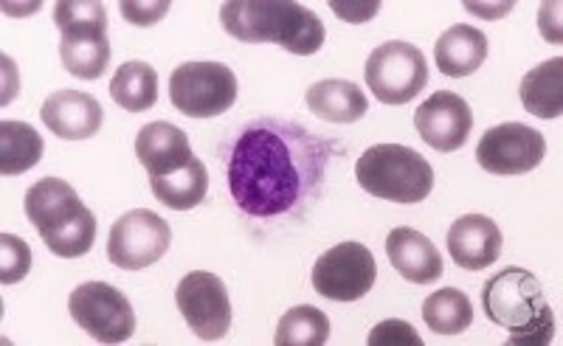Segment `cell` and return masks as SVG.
Returning <instances> with one entry per match:
<instances>
[{"instance_id": "1", "label": "cell", "mask_w": 563, "mask_h": 346, "mask_svg": "<svg viewBox=\"0 0 563 346\" xmlns=\"http://www.w3.org/2000/svg\"><path fill=\"white\" fill-rule=\"evenodd\" d=\"M333 144L285 119H254L225 147V180L254 220H299L319 200Z\"/></svg>"}, {"instance_id": "2", "label": "cell", "mask_w": 563, "mask_h": 346, "mask_svg": "<svg viewBox=\"0 0 563 346\" xmlns=\"http://www.w3.org/2000/svg\"><path fill=\"white\" fill-rule=\"evenodd\" d=\"M220 23L243 43H276L296 57H310L324 45V26L313 9L294 0H231Z\"/></svg>"}, {"instance_id": "3", "label": "cell", "mask_w": 563, "mask_h": 346, "mask_svg": "<svg viewBox=\"0 0 563 346\" xmlns=\"http://www.w3.org/2000/svg\"><path fill=\"white\" fill-rule=\"evenodd\" d=\"M355 178L372 198L391 203H420L434 189V169L420 153L404 144L369 147L355 164Z\"/></svg>"}, {"instance_id": "4", "label": "cell", "mask_w": 563, "mask_h": 346, "mask_svg": "<svg viewBox=\"0 0 563 346\" xmlns=\"http://www.w3.org/2000/svg\"><path fill=\"white\" fill-rule=\"evenodd\" d=\"M169 99L189 119H214L238 102V77L223 63H184L169 77Z\"/></svg>"}, {"instance_id": "5", "label": "cell", "mask_w": 563, "mask_h": 346, "mask_svg": "<svg viewBox=\"0 0 563 346\" xmlns=\"http://www.w3.org/2000/svg\"><path fill=\"white\" fill-rule=\"evenodd\" d=\"M366 85L384 104H409L429 82V63L411 43L391 40L369 54L364 68Z\"/></svg>"}, {"instance_id": "6", "label": "cell", "mask_w": 563, "mask_h": 346, "mask_svg": "<svg viewBox=\"0 0 563 346\" xmlns=\"http://www.w3.org/2000/svg\"><path fill=\"white\" fill-rule=\"evenodd\" d=\"M485 315L505 330H525L552 315L544 290L536 276L525 268H507L496 274L482 290Z\"/></svg>"}, {"instance_id": "7", "label": "cell", "mask_w": 563, "mask_h": 346, "mask_svg": "<svg viewBox=\"0 0 563 346\" xmlns=\"http://www.w3.org/2000/svg\"><path fill=\"white\" fill-rule=\"evenodd\" d=\"M70 319L99 344H122L135 333V313L128 295L108 282L79 284L68 299Z\"/></svg>"}, {"instance_id": "8", "label": "cell", "mask_w": 563, "mask_h": 346, "mask_svg": "<svg viewBox=\"0 0 563 346\" xmlns=\"http://www.w3.org/2000/svg\"><path fill=\"white\" fill-rule=\"evenodd\" d=\"M313 290L330 302H358L378 279L372 250L361 243H339L313 265Z\"/></svg>"}, {"instance_id": "9", "label": "cell", "mask_w": 563, "mask_h": 346, "mask_svg": "<svg viewBox=\"0 0 563 346\" xmlns=\"http://www.w3.org/2000/svg\"><path fill=\"white\" fill-rule=\"evenodd\" d=\"M169 243H173V231L167 220H161L150 209H133L110 228L108 259L122 270L150 268L167 254Z\"/></svg>"}, {"instance_id": "10", "label": "cell", "mask_w": 563, "mask_h": 346, "mask_svg": "<svg viewBox=\"0 0 563 346\" xmlns=\"http://www.w3.org/2000/svg\"><path fill=\"white\" fill-rule=\"evenodd\" d=\"M175 304L200 341H220L231 330V302L223 279L209 270H192L175 290Z\"/></svg>"}, {"instance_id": "11", "label": "cell", "mask_w": 563, "mask_h": 346, "mask_svg": "<svg viewBox=\"0 0 563 346\" xmlns=\"http://www.w3.org/2000/svg\"><path fill=\"white\" fill-rule=\"evenodd\" d=\"M547 138L527 124L490 127L476 147L479 167L490 175H527L544 160Z\"/></svg>"}, {"instance_id": "12", "label": "cell", "mask_w": 563, "mask_h": 346, "mask_svg": "<svg viewBox=\"0 0 563 346\" xmlns=\"http://www.w3.org/2000/svg\"><path fill=\"white\" fill-rule=\"evenodd\" d=\"M415 127L420 138L437 153H456L465 147L471 127H474V113L465 99L451 90H437L434 97L417 108Z\"/></svg>"}, {"instance_id": "13", "label": "cell", "mask_w": 563, "mask_h": 346, "mask_svg": "<svg viewBox=\"0 0 563 346\" xmlns=\"http://www.w3.org/2000/svg\"><path fill=\"white\" fill-rule=\"evenodd\" d=\"M40 119L57 138L85 142L102 130V104L82 90H57L40 108Z\"/></svg>"}, {"instance_id": "14", "label": "cell", "mask_w": 563, "mask_h": 346, "mask_svg": "<svg viewBox=\"0 0 563 346\" xmlns=\"http://www.w3.org/2000/svg\"><path fill=\"white\" fill-rule=\"evenodd\" d=\"M85 212L88 209L79 200L77 189L59 178L37 180L26 192V217L40 231V237H48V234L59 231L63 225L82 217Z\"/></svg>"}, {"instance_id": "15", "label": "cell", "mask_w": 563, "mask_h": 346, "mask_svg": "<svg viewBox=\"0 0 563 346\" xmlns=\"http://www.w3.org/2000/svg\"><path fill=\"white\" fill-rule=\"evenodd\" d=\"M499 225L485 214H465L449 228V250L454 263L465 270H482L501 257Z\"/></svg>"}, {"instance_id": "16", "label": "cell", "mask_w": 563, "mask_h": 346, "mask_svg": "<svg viewBox=\"0 0 563 346\" xmlns=\"http://www.w3.org/2000/svg\"><path fill=\"white\" fill-rule=\"evenodd\" d=\"M386 257H389L391 268L411 284L440 282L442 270H445L437 245L415 228L391 231L386 237Z\"/></svg>"}, {"instance_id": "17", "label": "cell", "mask_w": 563, "mask_h": 346, "mask_svg": "<svg viewBox=\"0 0 563 346\" xmlns=\"http://www.w3.org/2000/svg\"><path fill=\"white\" fill-rule=\"evenodd\" d=\"M135 155H139L141 167L150 172V178L175 172L195 158L192 144L184 130L169 122L144 124L135 135Z\"/></svg>"}, {"instance_id": "18", "label": "cell", "mask_w": 563, "mask_h": 346, "mask_svg": "<svg viewBox=\"0 0 563 346\" xmlns=\"http://www.w3.org/2000/svg\"><path fill=\"white\" fill-rule=\"evenodd\" d=\"M434 59L445 77H471L485 65L487 37L474 26H451L434 45Z\"/></svg>"}, {"instance_id": "19", "label": "cell", "mask_w": 563, "mask_h": 346, "mask_svg": "<svg viewBox=\"0 0 563 346\" xmlns=\"http://www.w3.org/2000/svg\"><path fill=\"white\" fill-rule=\"evenodd\" d=\"M310 113L324 119V122L333 124H352L364 119L366 110H369V99H366L364 90L355 82H346V79H324V82H316L308 90Z\"/></svg>"}, {"instance_id": "20", "label": "cell", "mask_w": 563, "mask_h": 346, "mask_svg": "<svg viewBox=\"0 0 563 346\" xmlns=\"http://www.w3.org/2000/svg\"><path fill=\"white\" fill-rule=\"evenodd\" d=\"M521 104L538 119H558L563 113V59H547L536 65L519 88Z\"/></svg>"}, {"instance_id": "21", "label": "cell", "mask_w": 563, "mask_h": 346, "mask_svg": "<svg viewBox=\"0 0 563 346\" xmlns=\"http://www.w3.org/2000/svg\"><path fill=\"white\" fill-rule=\"evenodd\" d=\"M150 187L164 205H169L175 212H189V209L203 203L206 192H209V172H206L203 160L192 158L175 172L150 178Z\"/></svg>"}, {"instance_id": "22", "label": "cell", "mask_w": 563, "mask_h": 346, "mask_svg": "<svg viewBox=\"0 0 563 346\" xmlns=\"http://www.w3.org/2000/svg\"><path fill=\"white\" fill-rule=\"evenodd\" d=\"M43 158V138L26 122H0V175L14 178L34 169Z\"/></svg>"}, {"instance_id": "23", "label": "cell", "mask_w": 563, "mask_h": 346, "mask_svg": "<svg viewBox=\"0 0 563 346\" xmlns=\"http://www.w3.org/2000/svg\"><path fill=\"white\" fill-rule=\"evenodd\" d=\"M110 97L119 108L130 110V113L150 110L158 102V74H155L153 65L141 63V59L124 63L110 79Z\"/></svg>"}, {"instance_id": "24", "label": "cell", "mask_w": 563, "mask_h": 346, "mask_svg": "<svg viewBox=\"0 0 563 346\" xmlns=\"http://www.w3.org/2000/svg\"><path fill=\"white\" fill-rule=\"evenodd\" d=\"M422 321L431 333L460 335L474 324V308L462 290L442 288L422 302Z\"/></svg>"}, {"instance_id": "25", "label": "cell", "mask_w": 563, "mask_h": 346, "mask_svg": "<svg viewBox=\"0 0 563 346\" xmlns=\"http://www.w3.org/2000/svg\"><path fill=\"white\" fill-rule=\"evenodd\" d=\"M65 71L79 79H99L108 71L110 43L108 34H82V37H63L59 43Z\"/></svg>"}, {"instance_id": "26", "label": "cell", "mask_w": 563, "mask_h": 346, "mask_svg": "<svg viewBox=\"0 0 563 346\" xmlns=\"http://www.w3.org/2000/svg\"><path fill=\"white\" fill-rule=\"evenodd\" d=\"M330 338V321L324 310H316L310 304L288 310L279 319L274 344L276 346H321Z\"/></svg>"}, {"instance_id": "27", "label": "cell", "mask_w": 563, "mask_h": 346, "mask_svg": "<svg viewBox=\"0 0 563 346\" xmlns=\"http://www.w3.org/2000/svg\"><path fill=\"white\" fill-rule=\"evenodd\" d=\"M54 23L63 37H82V34H108V12L93 0H65L54 9Z\"/></svg>"}, {"instance_id": "28", "label": "cell", "mask_w": 563, "mask_h": 346, "mask_svg": "<svg viewBox=\"0 0 563 346\" xmlns=\"http://www.w3.org/2000/svg\"><path fill=\"white\" fill-rule=\"evenodd\" d=\"M43 243L45 248L63 259L85 257V254L93 248V243H97V217L90 212H85L82 217H77L74 223L63 225L59 231L43 237Z\"/></svg>"}, {"instance_id": "29", "label": "cell", "mask_w": 563, "mask_h": 346, "mask_svg": "<svg viewBox=\"0 0 563 346\" xmlns=\"http://www.w3.org/2000/svg\"><path fill=\"white\" fill-rule=\"evenodd\" d=\"M32 270V250L14 234H0V282L18 284Z\"/></svg>"}, {"instance_id": "30", "label": "cell", "mask_w": 563, "mask_h": 346, "mask_svg": "<svg viewBox=\"0 0 563 346\" xmlns=\"http://www.w3.org/2000/svg\"><path fill=\"white\" fill-rule=\"evenodd\" d=\"M369 346H422V338L417 335V330L411 324L400 319H386L380 321L378 327L372 330L369 338H366Z\"/></svg>"}, {"instance_id": "31", "label": "cell", "mask_w": 563, "mask_h": 346, "mask_svg": "<svg viewBox=\"0 0 563 346\" xmlns=\"http://www.w3.org/2000/svg\"><path fill=\"white\" fill-rule=\"evenodd\" d=\"M167 12V0H161V3H122L124 20H130L133 26H155Z\"/></svg>"}, {"instance_id": "32", "label": "cell", "mask_w": 563, "mask_h": 346, "mask_svg": "<svg viewBox=\"0 0 563 346\" xmlns=\"http://www.w3.org/2000/svg\"><path fill=\"white\" fill-rule=\"evenodd\" d=\"M333 12L346 23H366V20L380 12V3L378 0H366V3H341V0H335Z\"/></svg>"}, {"instance_id": "33", "label": "cell", "mask_w": 563, "mask_h": 346, "mask_svg": "<svg viewBox=\"0 0 563 346\" xmlns=\"http://www.w3.org/2000/svg\"><path fill=\"white\" fill-rule=\"evenodd\" d=\"M510 9H512V3H499V7H479V3H467V12L487 14V20L505 18V14L510 12Z\"/></svg>"}]
</instances>
